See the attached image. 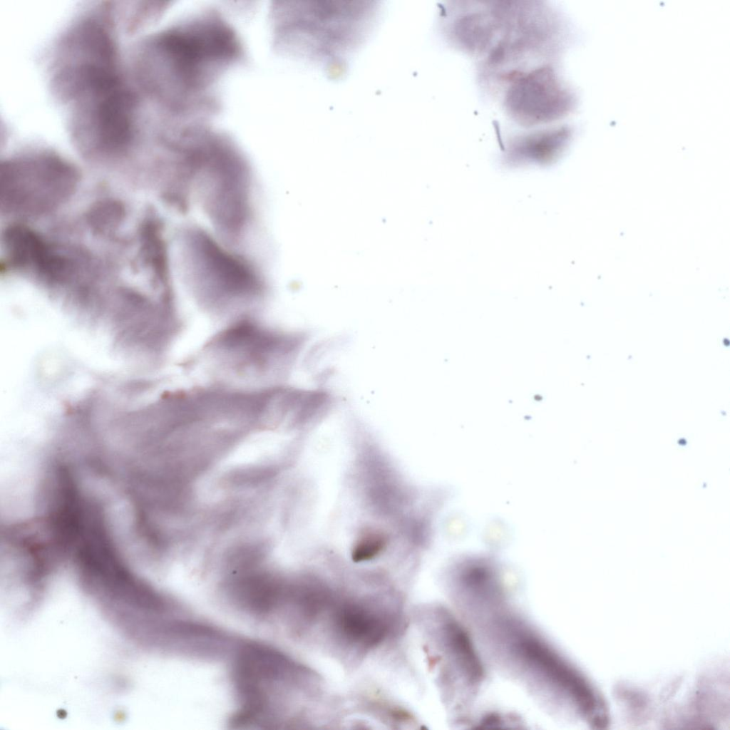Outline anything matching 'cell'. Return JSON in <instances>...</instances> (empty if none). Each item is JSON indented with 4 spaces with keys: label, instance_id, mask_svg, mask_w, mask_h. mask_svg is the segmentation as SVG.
Instances as JSON below:
<instances>
[{
    "label": "cell",
    "instance_id": "obj_1",
    "mask_svg": "<svg viewBox=\"0 0 730 730\" xmlns=\"http://www.w3.org/2000/svg\"><path fill=\"white\" fill-rule=\"evenodd\" d=\"M178 265L184 282L202 305L226 309L262 298L266 284L258 268L245 256L195 225L177 235Z\"/></svg>",
    "mask_w": 730,
    "mask_h": 730
},
{
    "label": "cell",
    "instance_id": "obj_2",
    "mask_svg": "<svg viewBox=\"0 0 730 730\" xmlns=\"http://www.w3.org/2000/svg\"><path fill=\"white\" fill-rule=\"evenodd\" d=\"M252 179L245 161L223 148L205 163L194 191L215 230V236L233 250L239 247L253 221Z\"/></svg>",
    "mask_w": 730,
    "mask_h": 730
},
{
    "label": "cell",
    "instance_id": "obj_3",
    "mask_svg": "<svg viewBox=\"0 0 730 730\" xmlns=\"http://www.w3.org/2000/svg\"><path fill=\"white\" fill-rule=\"evenodd\" d=\"M78 182L76 168L55 154L8 160L1 167V208L21 217L46 215L69 200Z\"/></svg>",
    "mask_w": 730,
    "mask_h": 730
},
{
    "label": "cell",
    "instance_id": "obj_4",
    "mask_svg": "<svg viewBox=\"0 0 730 730\" xmlns=\"http://www.w3.org/2000/svg\"><path fill=\"white\" fill-rule=\"evenodd\" d=\"M155 43L175 83L191 90L204 85L213 68L229 63L238 51L231 31L216 20L170 30Z\"/></svg>",
    "mask_w": 730,
    "mask_h": 730
},
{
    "label": "cell",
    "instance_id": "obj_5",
    "mask_svg": "<svg viewBox=\"0 0 730 730\" xmlns=\"http://www.w3.org/2000/svg\"><path fill=\"white\" fill-rule=\"evenodd\" d=\"M135 98L123 83L74 110V130L83 150L106 158L124 155L135 133Z\"/></svg>",
    "mask_w": 730,
    "mask_h": 730
},
{
    "label": "cell",
    "instance_id": "obj_6",
    "mask_svg": "<svg viewBox=\"0 0 730 730\" xmlns=\"http://www.w3.org/2000/svg\"><path fill=\"white\" fill-rule=\"evenodd\" d=\"M550 68L518 75L510 85L504 99L506 109L515 120L533 125L553 120L561 113L560 85Z\"/></svg>",
    "mask_w": 730,
    "mask_h": 730
},
{
    "label": "cell",
    "instance_id": "obj_7",
    "mask_svg": "<svg viewBox=\"0 0 730 730\" xmlns=\"http://www.w3.org/2000/svg\"><path fill=\"white\" fill-rule=\"evenodd\" d=\"M125 215L123 205L118 201L106 200L96 203L88 214V221L98 234L108 235L120 225Z\"/></svg>",
    "mask_w": 730,
    "mask_h": 730
},
{
    "label": "cell",
    "instance_id": "obj_8",
    "mask_svg": "<svg viewBox=\"0 0 730 730\" xmlns=\"http://www.w3.org/2000/svg\"><path fill=\"white\" fill-rule=\"evenodd\" d=\"M283 394H284V392H283ZM282 396H283V394H282ZM281 401H282V399H281ZM280 403H281V402H280Z\"/></svg>",
    "mask_w": 730,
    "mask_h": 730
}]
</instances>
